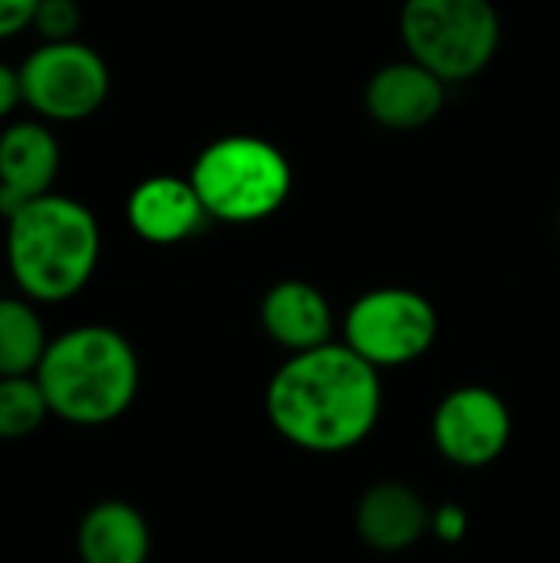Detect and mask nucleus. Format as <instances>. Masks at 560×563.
<instances>
[{
  "instance_id": "f257e3e1",
  "label": "nucleus",
  "mask_w": 560,
  "mask_h": 563,
  "mask_svg": "<svg viewBox=\"0 0 560 563\" xmlns=\"http://www.w3.org/2000/svg\"><path fill=\"white\" fill-rule=\"evenodd\" d=\"M271 429L310 455L360 449L383 416V376L343 340L290 353L264 389Z\"/></svg>"
},
{
  "instance_id": "f03ea898",
  "label": "nucleus",
  "mask_w": 560,
  "mask_h": 563,
  "mask_svg": "<svg viewBox=\"0 0 560 563\" xmlns=\"http://www.w3.org/2000/svg\"><path fill=\"white\" fill-rule=\"evenodd\" d=\"M7 221V271L33 303H63L96 274L102 234L96 214L66 195H43Z\"/></svg>"
},
{
  "instance_id": "7ed1b4c3",
  "label": "nucleus",
  "mask_w": 560,
  "mask_h": 563,
  "mask_svg": "<svg viewBox=\"0 0 560 563\" xmlns=\"http://www.w3.org/2000/svg\"><path fill=\"white\" fill-rule=\"evenodd\" d=\"M33 376L43 386L50 416L92 429L132 409L142 369L135 346L119 330L83 323L50 340Z\"/></svg>"
},
{
  "instance_id": "20e7f679",
  "label": "nucleus",
  "mask_w": 560,
  "mask_h": 563,
  "mask_svg": "<svg viewBox=\"0 0 560 563\" xmlns=\"http://www.w3.org/2000/svg\"><path fill=\"white\" fill-rule=\"evenodd\" d=\"M191 185L208 218L224 224H254L271 218L290 195V162L277 145L257 135H224L191 165Z\"/></svg>"
},
{
  "instance_id": "39448f33",
  "label": "nucleus",
  "mask_w": 560,
  "mask_h": 563,
  "mask_svg": "<svg viewBox=\"0 0 560 563\" xmlns=\"http://www.w3.org/2000/svg\"><path fill=\"white\" fill-rule=\"evenodd\" d=\"M399 33L416 63L446 82H462L492 63L502 23L492 0H406Z\"/></svg>"
},
{
  "instance_id": "423d86ee",
  "label": "nucleus",
  "mask_w": 560,
  "mask_h": 563,
  "mask_svg": "<svg viewBox=\"0 0 560 563\" xmlns=\"http://www.w3.org/2000/svg\"><path fill=\"white\" fill-rule=\"evenodd\" d=\"M340 333L343 343L380 373L403 369L436 346L439 313L419 290L376 287L350 303Z\"/></svg>"
},
{
  "instance_id": "0eeeda50",
  "label": "nucleus",
  "mask_w": 560,
  "mask_h": 563,
  "mask_svg": "<svg viewBox=\"0 0 560 563\" xmlns=\"http://www.w3.org/2000/svg\"><path fill=\"white\" fill-rule=\"evenodd\" d=\"M23 106L46 122H79L102 109L109 96L106 59L79 43L59 40L36 46L20 66Z\"/></svg>"
},
{
  "instance_id": "6e6552de",
  "label": "nucleus",
  "mask_w": 560,
  "mask_h": 563,
  "mask_svg": "<svg viewBox=\"0 0 560 563\" xmlns=\"http://www.w3.org/2000/svg\"><path fill=\"white\" fill-rule=\"evenodd\" d=\"M432 445L455 468H488L495 465L515 435V419L505 402L488 386L469 383L446 393L432 412Z\"/></svg>"
},
{
  "instance_id": "1a4fd4ad",
  "label": "nucleus",
  "mask_w": 560,
  "mask_h": 563,
  "mask_svg": "<svg viewBox=\"0 0 560 563\" xmlns=\"http://www.w3.org/2000/svg\"><path fill=\"white\" fill-rule=\"evenodd\" d=\"M59 175V142L43 122H10L0 132V214L53 191Z\"/></svg>"
},
{
  "instance_id": "9d476101",
  "label": "nucleus",
  "mask_w": 560,
  "mask_h": 563,
  "mask_svg": "<svg viewBox=\"0 0 560 563\" xmlns=\"http://www.w3.org/2000/svg\"><path fill=\"white\" fill-rule=\"evenodd\" d=\"M356 534L380 554L416 548L432 528V505L406 482L386 478L370 485L356 501Z\"/></svg>"
},
{
  "instance_id": "9b49d317",
  "label": "nucleus",
  "mask_w": 560,
  "mask_h": 563,
  "mask_svg": "<svg viewBox=\"0 0 560 563\" xmlns=\"http://www.w3.org/2000/svg\"><path fill=\"white\" fill-rule=\"evenodd\" d=\"M442 106L446 79H439L416 59L389 63L376 69L366 82V112L393 132H413L429 125L442 112Z\"/></svg>"
},
{
  "instance_id": "f8f14e48",
  "label": "nucleus",
  "mask_w": 560,
  "mask_h": 563,
  "mask_svg": "<svg viewBox=\"0 0 560 563\" xmlns=\"http://www.w3.org/2000/svg\"><path fill=\"white\" fill-rule=\"evenodd\" d=\"M129 228L149 244H178L188 241L208 218L191 178L152 175L139 181L125 201Z\"/></svg>"
},
{
  "instance_id": "ddd939ff",
  "label": "nucleus",
  "mask_w": 560,
  "mask_h": 563,
  "mask_svg": "<svg viewBox=\"0 0 560 563\" xmlns=\"http://www.w3.org/2000/svg\"><path fill=\"white\" fill-rule=\"evenodd\" d=\"M264 333L287 353H304L333 340L337 317L320 287L307 280H281L261 300Z\"/></svg>"
},
{
  "instance_id": "4468645a",
  "label": "nucleus",
  "mask_w": 560,
  "mask_h": 563,
  "mask_svg": "<svg viewBox=\"0 0 560 563\" xmlns=\"http://www.w3.org/2000/svg\"><path fill=\"white\" fill-rule=\"evenodd\" d=\"M76 554L83 563H149L152 528L135 505L106 498L83 515Z\"/></svg>"
},
{
  "instance_id": "2eb2a0df",
  "label": "nucleus",
  "mask_w": 560,
  "mask_h": 563,
  "mask_svg": "<svg viewBox=\"0 0 560 563\" xmlns=\"http://www.w3.org/2000/svg\"><path fill=\"white\" fill-rule=\"evenodd\" d=\"M50 346L36 303L20 297H0V376H33Z\"/></svg>"
},
{
  "instance_id": "dca6fc26",
  "label": "nucleus",
  "mask_w": 560,
  "mask_h": 563,
  "mask_svg": "<svg viewBox=\"0 0 560 563\" xmlns=\"http://www.w3.org/2000/svg\"><path fill=\"white\" fill-rule=\"evenodd\" d=\"M50 416V402L36 376H0V442L33 435Z\"/></svg>"
},
{
  "instance_id": "f3484780",
  "label": "nucleus",
  "mask_w": 560,
  "mask_h": 563,
  "mask_svg": "<svg viewBox=\"0 0 560 563\" xmlns=\"http://www.w3.org/2000/svg\"><path fill=\"white\" fill-rule=\"evenodd\" d=\"M79 23H83V10L76 0H40L33 16V30L43 36V43L76 40Z\"/></svg>"
},
{
  "instance_id": "a211bd4d",
  "label": "nucleus",
  "mask_w": 560,
  "mask_h": 563,
  "mask_svg": "<svg viewBox=\"0 0 560 563\" xmlns=\"http://www.w3.org/2000/svg\"><path fill=\"white\" fill-rule=\"evenodd\" d=\"M429 534L442 544H462L469 534V511L455 501H446L439 508H432V528Z\"/></svg>"
},
{
  "instance_id": "6ab92c4d",
  "label": "nucleus",
  "mask_w": 560,
  "mask_h": 563,
  "mask_svg": "<svg viewBox=\"0 0 560 563\" xmlns=\"http://www.w3.org/2000/svg\"><path fill=\"white\" fill-rule=\"evenodd\" d=\"M40 0H0V40H10L33 26Z\"/></svg>"
},
{
  "instance_id": "aec40b11",
  "label": "nucleus",
  "mask_w": 560,
  "mask_h": 563,
  "mask_svg": "<svg viewBox=\"0 0 560 563\" xmlns=\"http://www.w3.org/2000/svg\"><path fill=\"white\" fill-rule=\"evenodd\" d=\"M23 102V86H20V69L0 63V119L13 115V109Z\"/></svg>"
},
{
  "instance_id": "412c9836",
  "label": "nucleus",
  "mask_w": 560,
  "mask_h": 563,
  "mask_svg": "<svg viewBox=\"0 0 560 563\" xmlns=\"http://www.w3.org/2000/svg\"><path fill=\"white\" fill-rule=\"evenodd\" d=\"M558 228H560V211H558Z\"/></svg>"
}]
</instances>
